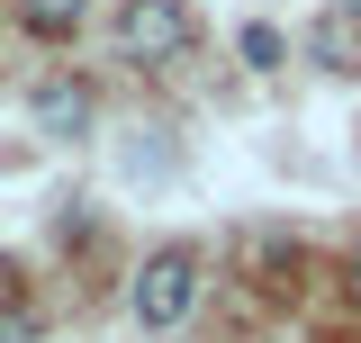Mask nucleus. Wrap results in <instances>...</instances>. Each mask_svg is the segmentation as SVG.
I'll use <instances>...</instances> for the list:
<instances>
[{"label": "nucleus", "instance_id": "obj_1", "mask_svg": "<svg viewBox=\"0 0 361 343\" xmlns=\"http://www.w3.org/2000/svg\"><path fill=\"white\" fill-rule=\"evenodd\" d=\"M190 37H199V28H190L180 0H127V9H118V54H127V64H180Z\"/></svg>", "mask_w": 361, "mask_h": 343}, {"label": "nucleus", "instance_id": "obj_2", "mask_svg": "<svg viewBox=\"0 0 361 343\" xmlns=\"http://www.w3.org/2000/svg\"><path fill=\"white\" fill-rule=\"evenodd\" d=\"M190 299H199V253L190 244H163V253L145 262V280H135V325H180L190 316Z\"/></svg>", "mask_w": 361, "mask_h": 343}, {"label": "nucleus", "instance_id": "obj_3", "mask_svg": "<svg viewBox=\"0 0 361 343\" xmlns=\"http://www.w3.org/2000/svg\"><path fill=\"white\" fill-rule=\"evenodd\" d=\"M37 127H45V136H82V127H90V90H82V82H45V90H37Z\"/></svg>", "mask_w": 361, "mask_h": 343}, {"label": "nucleus", "instance_id": "obj_4", "mask_svg": "<svg viewBox=\"0 0 361 343\" xmlns=\"http://www.w3.org/2000/svg\"><path fill=\"white\" fill-rule=\"evenodd\" d=\"M316 54H325L334 73H353V18H343V9H334V18L316 28Z\"/></svg>", "mask_w": 361, "mask_h": 343}, {"label": "nucleus", "instance_id": "obj_5", "mask_svg": "<svg viewBox=\"0 0 361 343\" xmlns=\"http://www.w3.org/2000/svg\"><path fill=\"white\" fill-rule=\"evenodd\" d=\"M18 9H27V28H45V37H63L82 18V0H18Z\"/></svg>", "mask_w": 361, "mask_h": 343}, {"label": "nucleus", "instance_id": "obj_6", "mask_svg": "<svg viewBox=\"0 0 361 343\" xmlns=\"http://www.w3.org/2000/svg\"><path fill=\"white\" fill-rule=\"evenodd\" d=\"M0 343H37V316H27V307H9V316H0Z\"/></svg>", "mask_w": 361, "mask_h": 343}, {"label": "nucleus", "instance_id": "obj_7", "mask_svg": "<svg viewBox=\"0 0 361 343\" xmlns=\"http://www.w3.org/2000/svg\"><path fill=\"white\" fill-rule=\"evenodd\" d=\"M334 9H343V18H353V9H361V0H334Z\"/></svg>", "mask_w": 361, "mask_h": 343}, {"label": "nucleus", "instance_id": "obj_8", "mask_svg": "<svg viewBox=\"0 0 361 343\" xmlns=\"http://www.w3.org/2000/svg\"><path fill=\"white\" fill-rule=\"evenodd\" d=\"M353 280H361V244H353Z\"/></svg>", "mask_w": 361, "mask_h": 343}]
</instances>
